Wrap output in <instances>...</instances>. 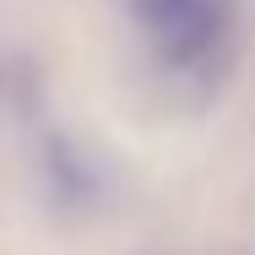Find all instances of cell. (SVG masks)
Listing matches in <instances>:
<instances>
[{
    "instance_id": "6da1fadb",
    "label": "cell",
    "mask_w": 255,
    "mask_h": 255,
    "mask_svg": "<svg viewBox=\"0 0 255 255\" xmlns=\"http://www.w3.org/2000/svg\"><path fill=\"white\" fill-rule=\"evenodd\" d=\"M136 16L163 60H196L212 49V33H217L212 0H136Z\"/></svg>"
}]
</instances>
